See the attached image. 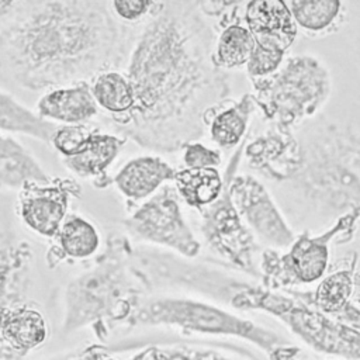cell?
Returning <instances> with one entry per match:
<instances>
[{
    "label": "cell",
    "mask_w": 360,
    "mask_h": 360,
    "mask_svg": "<svg viewBox=\"0 0 360 360\" xmlns=\"http://www.w3.org/2000/svg\"><path fill=\"white\" fill-rule=\"evenodd\" d=\"M162 360H255V357L240 350L229 352V347L180 345L165 350Z\"/></svg>",
    "instance_id": "cell-27"
},
{
    "label": "cell",
    "mask_w": 360,
    "mask_h": 360,
    "mask_svg": "<svg viewBox=\"0 0 360 360\" xmlns=\"http://www.w3.org/2000/svg\"><path fill=\"white\" fill-rule=\"evenodd\" d=\"M53 176L14 136L0 131V190L18 191L28 181L46 183Z\"/></svg>",
    "instance_id": "cell-17"
},
{
    "label": "cell",
    "mask_w": 360,
    "mask_h": 360,
    "mask_svg": "<svg viewBox=\"0 0 360 360\" xmlns=\"http://www.w3.org/2000/svg\"><path fill=\"white\" fill-rule=\"evenodd\" d=\"M94 128L90 125H58L52 139L51 145L53 149L60 155V158H70L77 153H80L91 132Z\"/></svg>",
    "instance_id": "cell-28"
},
{
    "label": "cell",
    "mask_w": 360,
    "mask_h": 360,
    "mask_svg": "<svg viewBox=\"0 0 360 360\" xmlns=\"http://www.w3.org/2000/svg\"><path fill=\"white\" fill-rule=\"evenodd\" d=\"M349 7V22H352L353 31V45L357 55V60L360 65V1L357 3H347Z\"/></svg>",
    "instance_id": "cell-31"
},
{
    "label": "cell",
    "mask_w": 360,
    "mask_h": 360,
    "mask_svg": "<svg viewBox=\"0 0 360 360\" xmlns=\"http://www.w3.org/2000/svg\"><path fill=\"white\" fill-rule=\"evenodd\" d=\"M332 360H336V359H332Z\"/></svg>",
    "instance_id": "cell-34"
},
{
    "label": "cell",
    "mask_w": 360,
    "mask_h": 360,
    "mask_svg": "<svg viewBox=\"0 0 360 360\" xmlns=\"http://www.w3.org/2000/svg\"><path fill=\"white\" fill-rule=\"evenodd\" d=\"M51 252L59 259H87L100 248V233L96 225L79 214H68L56 235Z\"/></svg>",
    "instance_id": "cell-22"
},
{
    "label": "cell",
    "mask_w": 360,
    "mask_h": 360,
    "mask_svg": "<svg viewBox=\"0 0 360 360\" xmlns=\"http://www.w3.org/2000/svg\"><path fill=\"white\" fill-rule=\"evenodd\" d=\"M217 32L200 1H158L131 27L121 66L134 91V108L114 134L139 146L170 153L197 142L229 101V75L214 62Z\"/></svg>",
    "instance_id": "cell-1"
},
{
    "label": "cell",
    "mask_w": 360,
    "mask_h": 360,
    "mask_svg": "<svg viewBox=\"0 0 360 360\" xmlns=\"http://www.w3.org/2000/svg\"><path fill=\"white\" fill-rule=\"evenodd\" d=\"M222 155L218 149L205 146L200 142L187 143L183 148V163L186 169H207L221 165Z\"/></svg>",
    "instance_id": "cell-30"
},
{
    "label": "cell",
    "mask_w": 360,
    "mask_h": 360,
    "mask_svg": "<svg viewBox=\"0 0 360 360\" xmlns=\"http://www.w3.org/2000/svg\"><path fill=\"white\" fill-rule=\"evenodd\" d=\"M356 263L357 255L353 253L347 267H340L322 277L312 292L295 291V294L321 314L329 318L339 316L353 301Z\"/></svg>",
    "instance_id": "cell-18"
},
{
    "label": "cell",
    "mask_w": 360,
    "mask_h": 360,
    "mask_svg": "<svg viewBox=\"0 0 360 360\" xmlns=\"http://www.w3.org/2000/svg\"><path fill=\"white\" fill-rule=\"evenodd\" d=\"M139 315L146 322L173 326L183 332L243 339L264 352L270 360H307L300 347L280 333L195 298H158L146 304Z\"/></svg>",
    "instance_id": "cell-5"
},
{
    "label": "cell",
    "mask_w": 360,
    "mask_h": 360,
    "mask_svg": "<svg viewBox=\"0 0 360 360\" xmlns=\"http://www.w3.org/2000/svg\"><path fill=\"white\" fill-rule=\"evenodd\" d=\"M90 90L98 110L104 111V122L110 127L121 122L134 108V91L121 70H105L90 80Z\"/></svg>",
    "instance_id": "cell-20"
},
{
    "label": "cell",
    "mask_w": 360,
    "mask_h": 360,
    "mask_svg": "<svg viewBox=\"0 0 360 360\" xmlns=\"http://www.w3.org/2000/svg\"><path fill=\"white\" fill-rule=\"evenodd\" d=\"M58 124L48 122L11 94L0 90V131L25 135L51 143Z\"/></svg>",
    "instance_id": "cell-25"
},
{
    "label": "cell",
    "mask_w": 360,
    "mask_h": 360,
    "mask_svg": "<svg viewBox=\"0 0 360 360\" xmlns=\"http://www.w3.org/2000/svg\"><path fill=\"white\" fill-rule=\"evenodd\" d=\"M242 21L250 31L255 46L284 53L294 44L298 28L285 1L252 0L245 3Z\"/></svg>",
    "instance_id": "cell-13"
},
{
    "label": "cell",
    "mask_w": 360,
    "mask_h": 360,
    "mask_svg": "<svg viewBox=\"0 0 360 360\" xmlns=\"http://www.w3.org/2000/svg\"><path fill=\"white\" fill-rule=\"evenodd\" d=\"M295 135L298 165L271 194L295 233H321L360 208V128L318 114Z\"/></svg>",
    "instance_id": "cell-3"
},
{
    "label": "cell",
    "mask_w": 360,
    "mask_h": 360,
    "mask_svg": "<svg viewBox=\"0 0 360 360\" xmlns=\"http://www.w3.org/2000/svg\"><path fill=\"white\" fill-rule=\"evenodd\" d=\"M285 3L297 28L311 37L332 34L349 20V7L345 1L291 0Z\"/></svg>",
    "instance_id": "cell-19"
},
{
    "label": "cell",
    "mask_w": 360,
    "mask_h": 360,
    "mask_svg": "<svg viewBox=\"0 0 360 360\" xmlns=\"http://www.w3.org/2000/svg\"><path fill=\"white\" fill-rule=\"evenodd\" d=\"M127 141V138L118 134L101 132L94 128L80 153L60 158V160L76 177L91 180L96 188H107L112 184V177L108 176L107 170L121 153Z\"/></svg>",
    "instance_id": "cell-15"
},
{
    "label": "cell",
    "mask_w": 360,
    "mask_h": 360,
    "mask_svg": "<svg viewBox=\"0 0 360 360\" xmlns=\"http://www.w3.org/2000/svg\"><path fill=\"white\" fill-rule=\"evenodd\" d=\"M108 3L114 17L129 27L141 24L158 6V1L150 0H112Z\"/></svg>",
    "instance_id": "cell-29"
},
{
    "label": "cell",
    "mask_w": 360,
    "mask_h": 360,
    "mask_svg": "<svg viewBox=\"0 0 360 360\" xmlns=\"http://www.w3.org/2000/svg\"><path fill=\"white\" fill-rule=\"evenodd\" d=\"M249 138V134H248ZM248 138L242 158L246 166L269 183L280 184L287 180L298 165V139L295 129H287L266 122V128Z\"/></svg>",
    "instance_id": "cell-12"
},
{
    "label": "cell",
    "mask_w": 360,
    "mask_h": 360,
    "mask_svg": "<svg viewBox=\"0 0 360 360\" xmlns=\"http://www.w3.org/2000/svg\"><path fill=\"white\" fill-rule=\"evenodd\" d=\"M353 302L360 307V267L354 270V291H353Z\"/></svg>",
    "instance_id": "cell-33"
},
{
    "label": "cell",
    "mask_w": 360,
    "mask_h": 360,
    "mask_svg": "<svg viewBox=\"0 0 360 360\" xmlns=\"http://www.w3.org/2000/svg\"><path fill=\"white\" fill-rule=\"evenodd\" d=\"M122 226L129 239L170 249L186 259H195L201 252V242L187 222L181 200L170 183L128 211Z\"/></svg>",
    "instance_id": "cell-8"
},
{
    "label": "cell",
    "mask_w": 360,
    "mask_h": 360,
    "mask_svg": "<svg viewBox=\"0 0 360 360\" xmlns=\"http://www.w3.org/2000/svg\"><path fill=\"white\" fill-rule=\"evenodd\" d=\"M17 193L20 221L31 232L52 239L68 217L70 200L82 194V187L72 177H52L46 183L28 181Z\"/></svg>",
    "instance_id": "cell-11"
},
{
    "label": "cell",
    "mask_w": 360,
    "mask_h": 360,
    "mask_svg": "<svg viewBox=\"0 0 360 360\" xmlns=\"http://www.w3.org/2000/svg\"><path fill=\"white\" fill-rule=\"evenodd\" d=\"M224 176L217 167L181 169L176 172L173 186L186 205L200 210L215 202L224 191Z\"/></svg>",
    "instance_id": "cell-23"
},
{
    "label": "cell",
    "mask_w": 360,
    "mask_h": 360,
    "mask_svg": "<svg viewBox=\"0 0 360 360\" xmlns=\"http://www.w3.org/2000/svg\"><path fill=\"white\" fill-rule=\"evenodd\" d=\"M255 111L256 103L252 93H246L221 108L207 127L214 143L224 149L238 148L246 138L248 125Z\"/></svg>",
    "instance_id": "cell-21"
},
{
    "label": "cell",
    "mask_w": 360,
    "mask_h": 360,
    "mask_svg": "<svg viewBox=\"0 0 360 360\" xmlns=\"http://www.w3.org/2000/svg\"><path fill=\"white\" fill-rule=\"evenodd\" d=\"M0 332L15 349H31L46 335L44 316L28 307H1Z\"/></svg>",
    "instance_id": "cell-24"
},
{
    "label": "cell",
    "mask_w": 360,
    "mask_h": 360,
    "mask_svg": "<svg viewBox=\"0 0 360 360\" xmlns=\"http://www.w3.org/2000/svg\"><path fill=\"white\" fill-rule=\"evenodd\" d=\"M250 82L256 111L266 122L287 129L316 117L333 89L329 66L314 53L291 55L274 73Z\"/></svg>",
    "instance_id": "cell-4"
},
{
    "label": "cell",
    "mask_w": 360,
    "mask_h": 360,
    "mask_svg": "<svg viewBox=\"0 0 360 360\" xmlns=\"http://www.w3.org/2000/svg\"><path fill=\"white\" fill-rule=\"evenodd\" d=\"M255 48V39L242 21L229 22L217 34L214 62L222 70L246 66Z\"/></svg>",
    "instance_id": "cell-26"
},
{
    "label": "cell",
    "mask_w": 360,
    "mask_h": 360,
    "mask_svg": "<svg viewBox=\"0 0 360 360\" xmlns=\"http://www.w3.org/2000/svg\"><path fill=\"white\" fill-rule=\"evenodd\" d=\"M229 304L236 309L263 311L273 315L314 352L336 360H360V329L321 314L294 290L281 292L246 284Z\"/></svg>",
    "instance_id": "cell-6"
},
{
    "label": "cell",
    "mask_w": 360,
    "mask_h": 360,
    "mask_svg": "<svg viewBox=\"0 0 360 360\" xmlns=\"http://www.w3.org/2000/svg\"><path fill=\"white\" fill-rule=\"evenodd\" d=\"M42 120L58 125H84L100 114L90 82L58 87L44 93L35 107Z\"/></svg>",
    "instance_id": "cell-16"
},
{
    "label": "cell",
    "mask_w": 360,
    "mask_h": 360,
    "mask_svg": "<svg viewBox=\"0 0 360 360\" xmlns=\"http://www.w3.org/2000/svg\"><path fill=\"white\" fill-rule=\"evenodd\" d=\"M129 32L108 1H18L0 22V76L31 91L90 82L121 69Z\"/></svg>",
    "instance_id": "cell-2"
},
{
    "label": "cell",
    "mask_w": 360,
    "mask_h": 360,
    "mask_svg": "<svg viewBox=\"0 0 360 360\" xmlns=\"http://www.w3.org/2000/svg\"><path fill=\"white\" fill-rule=\"evenodd\" d=\"M246 138L225 169L232 204L260 246L264 245L267 249L276 250L287 249L295 240L297 233L288 225L271 191L256 176L238 173Z\"/></svg>",
    "instance_id": "cell-9"
},
{
    "label": "cell",
    "mask_w": 360,
    "mask_h": 360,
    "mask_svg": "<svg viewBox=\"0 0 360 360\" xmlns=\"http://www.w3.org/2000/svg\"><path fill=\"white\" fill-rule=\"evenodd\" d=\"M224 191L215 202L194 210L198 217L200 233L210 250L221 257L222 262L260 278L259 267L255 263L260 243L232 204L226 173L224 174Z\"/></svg>",
    "instance_id": "cell-10"
},
{
    "label": "cell",
    "mask_w": 360,
    "mask_h": 360,
    "mask_svg": "<svg viewBox=\"0 0 360 360\" xmlns=\"http://www.w3.org/2000/svg\"><path fill=\"white\" fill-rule=\"evenodd\" d=\"M359 226L360 208L339 218L321 233H297L295 240L284 253L266 248L259 263L263 287L273 291H287L291 287L321 280L329 267L330 242L336 245L350 242Z\"/></svg>",
    "instance_id": "cell-7"
},
{
    "label": "cell",
    "mask_w": 360,
    "mask_h": 360,
    "mask_svg": "<svg viewBox=\"0 0 360 360\" xmlns=\"http://www.w3.org/2000/svg\"><path fill=\"white\" fill-rule=\"evenodd\" d=\"M18 6V1L14 0H0V21L3 22Z\"/></svg>",
    "instance_id": "cell-32"
},
{
    "label": "cell",
    "mask_w": 360,
    "mask_h": 360,
    "mask_svg": "<svg viewBox=\"0 0 360 360\" xmlns=\"http://www.w3.org/2000/svg\"><path fill=\"white\" fill-rule=\"evenodd\" d=\"M176 172L163 158L142 155L129 159L112 177V184L125 198L127 210L131 211L162 186L173 183Z\"/></svg>",
    "instance_id": "cell-14"
}]
</instances>
